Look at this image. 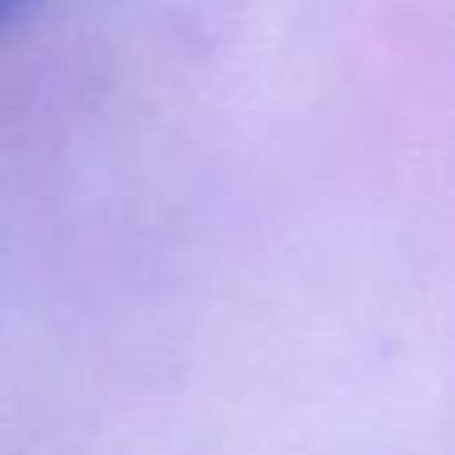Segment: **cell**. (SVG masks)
<instances>
[{"label": "cell", "mask_w": 455, "mask_h": 455, "mask_svg": "<svg viewBox=\"0 0 455 455\" xmlns=\"http://www.w3.org/2000/svg\"><path fill=\"white\" fill-rule=\"evenodd\" d=\"M32 4H36V0H0V28H4L7 21H14L18 14H25Z\"/></svg>", "instance_id": "obj_1"}]
</instances>
